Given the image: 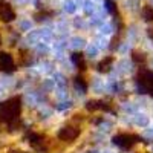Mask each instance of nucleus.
I'll use <instances>...</instances> for the list:
<instances>
[{
    "label": "nucleus",
    "instance_id": "obj_7",
    "mask_svg": "<svg viewBox=\"0 0 153 153\" xmlns=\"http://www.w3.org/2000/svg\"><path fill=\"white\" fill-rule=\"evenodd\" d=\"M86 109L87 110H110V107L104 103V101H98V100H94V101H89L86 104Z\"/></svg>",
    "mask_w": 153,
    "mask_h": 153
},
{
    "label": "nucleus",
    "instance_id": "obj_10",
    "mask_svg": "<svg viewBox=\"0 0 153 153\" xmlns=\"http://www.w3.org/2000/svg\"><path fill=\"white\" fill-rule=\"evenodd\" d=\"M28 139H29V144H32L34 147H37L38 144L43 143V136L38 135V133H31V135L28 136Z\"/></svg>",
    "mask_w": 153,
    "mask_h": 153
},
{
    "label": "nucleus",
    "instance_id": "obj_5",
    "mask_svg": "<svg viewBox=\"0 0 153 153\" xmlns=\"http://www.w3.org/2000/svg\"><path fill=\"white\" fill-rule=\"evenodd\" d=\"M80 135V130L76 127H72V126H68V127H63V129L58 132V138L61 141H66V143H71L74 139H76Z\"/></svg>",
    "mask_w": 153,
    "mask_h": 153
},
{
    "label": "nucleus",
    "instance_id": "obj_13",
    "mask_svg": "<svg viewBox=\"0 0 153 153\" xmlns=\"http://www.w3.org/2000/svg\"><path fill=\"white\" fill-rule=\"evenodd\" d=\"M12 153H25V152H12Z\"/></svg>",
    "mask_w": 153,
    "mask_h": 153
},
{
    "label": "nucleus",
    "instance_id": "obj_4",
    "mask_svg": "<svg viewBox=\"0 0 153 153\" xmlns=\"http://www.w3.org/2000/svg\"><path fill=\"white\" fill-rule=\"evenodd\" d=\"M0 69L6 74H12L17 68H16V63H14V58H12L11 54L8 52H2L0 54Z\"/></svg>",
    "mask_w": 153,
    "mask_h": 153
},
{
    "label": "nucleus",
    "instance_id": "obj_3",
    "mask_svg": "<svg viewBox=\"0 0 153 153\" xmlns=\"http://www.w3.org/2000/svg\"><path fill=\"white\" fill-rule=\"evenodd\" d=\"M136 81H138L139 87H141L144 92L153 95V72L152 71H147V69L141 68L139 72H138V75H136Z\"/></svg>",
    "mask_w": 153,
    "mask_h": 153
},
{
    "label": "nucleus",
    "instance_id": "obj_2",
    "mask_svg": "<svg viewBox=\"0 0 153 153\" xmlns=\"http://www.w3.org/2000/svg\"><path fill=\"white\" fill-rule=\"evenodd\" d=\"M139 141H141V138H139L138 135L135 133H118V135H115L113 136V144L115 146H118L121 147L123 150H130L133 146H136Z\"/></svg>",
    "mask_w": 153,
    "mask_h": 153
},
{
    "label": "nucleus",
    "instance_id": "obj_6",
    "mask_svg": "<svg viewBox=\"0 0 153 153\" xmlns=\"http://www.w3.org/2000/svg\"><path fill=\"white\" fill-rule=\"evenodd\" d=\"M0 19L3 22H12L16 19V12L11 8V5L2 3V6H0Z\"/></svg>",
    "mask_w": 153,
    "mask_h": 153
},
{
    "label": "nucleus",
    "instance_id": "obj_12",
    "mask_svg": "<svg viewBox=\"0 0 153 153\" xmlns=\"http://www.w3.org/2000/svg\"><path fill=\"white\" fill-rule=\"evenodd\" d=\"M143 14H144V19H146L147 22H153V8H150V6L146 8Z\"/></svg>",
    "mask_w": 153,
    "mask_h": 153
},
{
    "label": "nucleus",
    "instance_id": "obj_1",
    "mask_svg": "<svg viewBox=\"0 0 153 153\" xmlns=\"http://www.w3.org/2000/svg\"><path fill=\"white\" fill-rule=\"evenodd\" d=\"M22 112V98L12 97L0 104V121L9 126H14Z\"/></svg>",
    "mask_w": 153,
    "mask_h": 153
},
{
    "label": "nucleus",
    "instance_id": "obj_8",
    "mask_svg": "<svg viewBox=\"0 0 153 153\" xmlns=\"http://www.w3.org/2000/svg\"><path fill=\"white\" fill-rule=\"evenodd\" d=\"M112 63H113V57H106L104 60L100 61L98 71H100V72H109V71H110V66H112Z\"/></svg>",
    "mask_w": 153,
    "mask_h": 153
},
{
    "label": "nucleus",
    "instance_id": "obj_11",
    "mask_svg": "<svg viewBox=\"0 0 153 153\" xmlns=\"http://www.w3.org/2000/svg\"><path fill=\"white\" fill-rule=\"evenodd\" d=\"M132 60H133L135 63H138V65H141V63H144V61H146V54H143V52H136V51H133V52H132Z\"/></svg>",
    "mask_w": 153,
    "mask_h": 153
},
{
    "label": "nucleus",
    "instance_id": "obj_9",
    "mask_svg": "<svg viewBox=\"0 0 153 153\" xmlns=\"http://www.w3.org/2000/svg\"><path fill=\"white\" fill-rule=\"evenodd\" d=\"M72 60H74V63H75V65L78 66V69H81V71H84V69H86L84 55H83L81 52H75V54L72 55Z\"/></svg>",
    "mask_w": 153,
    "mask_h": 153
}]
</instances>
